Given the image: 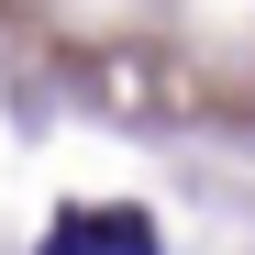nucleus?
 Segmentation results:
<instances>
[{
    "mask_svg": "<svg viewBox=\"0 0 255 255\" xmlns=\"http://www.w3.org/2000/svg\"><path fill=\"white\" fill-rule=\"evenodd\" d=\"M45 255H155V222H133V211H111V222H56Z\"/></svg>",
    "mask_w": 255,
    "mask_h": 255,
    "instance_id": "nucleus-1",
    "label": "nucleus"
}]
</instances>
